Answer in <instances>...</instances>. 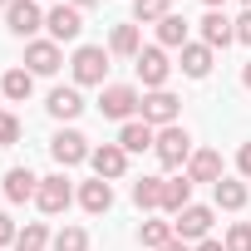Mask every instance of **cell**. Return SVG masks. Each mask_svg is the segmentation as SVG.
<instances>
[{"instance_id": "cell-32", "label": "cell", "mask_w": 251, "mask_h": 251, "mask_svg": "<svg viewBox=\"0 0 251 251\" xmlns=\"http://www.w3.org/2000/svg\"><path fill=\"white\" fill-rule=\"evenodd\" d=\"M15 236H20V226H15L5 212H0V251H5V246H15Z\"/></svg>"}, {"instance_id": "cell-2", "label": "cell", "mask_w": 251, "mask_h": 251, "mask_svg": "<svg viewBox=\"0 0 251 251\" xmlns=\"http://www.w3.org/2000/svg\"><path fill=\"white\" fill-rule=\"evenodd\" d=\"M138 108H143V94H138L133 84H103V94H99V113H103V118L133 123Z\"/></svg>"}, {"instance_id": "cell-35", "label": "cell", "mask_w": 251, "mask_h": 251, "mask_svg": "<svg viewBox=\"0 0 251 251\" xmlns=\"http://www.w3.org/2000/svg\"><path fill=\"white\" fill-rule=\"evenodd\" d=\"M192 251H226V246H222V241H212V236H207V241H197V246H192Z\"/></svg>"}, {"instance_id": "cell-14", "label": "cell", "mask_w": 251, "mask_h": 251, "mask_svg": "<svg viewBox=\"0 0 251 251\" xmlns=\"http://www.w3.org/2000/svg\"><path fill=\"white\" fill-rule=\"evenodd\" d=\"M59 64H64V54H59L54 40H30L25 45V69L30 74H59Z\"/></svg>"}, {"instance_id": "cell-39", "label": "cell", "mask_w": 251, "mask_h": 251, "mask_svg": "<svg viewBox=\"0 0 251 251\" xmlns=\"http://www.w3.org/2000/svg\"><path fill=\"white\" fill-rule=\"evenodd\" d=\"M202 5H207V10H222V5H226V0H202Z\"/></svg>"}, {"instance_id": "cell-10", "label": "cell", "mask_w": 251, "mask_h": 251, "mask_svg": "<svg viewBox=\"0 0 251 251\" xmlns=\"http://www.w3.org/2000/svg\"><path fill=\"white\" fill-rule=\"evenodd\" d=\"M45 30H50V40H54V45H64V40H79V30H84V10H74L69 0H64V5L45 10Z\"/></svg>"}, {"instance_id": "cell-8", "label": "cell", "mask_w": 251, "mask_h": 251, "mask_svg": "<svg viewBox=\"0 0 251 251\" xmlns=\"http://www.w3.org/2000/svg\"><path fill=\"white\" fill-rule=\"evenodd\" d=\"M89 138L79 133V128H59L54 138H50V158L59 163V168H79V163H89Z\"/></svg>"}, {"instance_id": "cell-19", "label": "cell", "mask_w": 251, "mask_h": 251, "mask_svg": "<svg viewBox=\"0 0 251 251\" xmlns=\"http://www.w3.org/2000/svg\"><path fill=\"white\" fill-rule=\"evenodd\" d=\"M79 207H84L89 217H103V212L113 207V187H108L103 177H94V182H79Z\"/></svg>"}, {"instance_id": "cell-17", "label": "cell", "mask_w": 251, "mask_h": 251, "mask_svg": "<svg viewBox=\"0 0 251 251\" xmlns=\"http://www.w3.org/2000/svg\"><path fill=\"white\" fill-rule=\"evenodd\" d=\"M212 202H217L222 212H241V207L251 202V187H246V177H222V182L212 187Z\"/></svg>"}, {"instance_id": "cell-9", "label": "cell", "mask_w": 251, "mask_h": 251, "mask_svg": "<svg viewBox=\"0 0 251 251\" xmlns=\"http://www.w3.org/2000/svg\"><path fill=\"white\" fill-rule=\"evenodd\" d=\"M69 202H74V187H69V177H64V173H50V177H40L35 207H40L45 217H59V212H69Z\"/></svg>"}, {"instance_id": "cell-12", "label": "cell", "mask_w": 251, "mask_h": 251, "mask_svg": "<svg viewBox=\"0 0 251 251\" xmlns=\"http://www.w3.org/2000/svg\"><path fill=\"white\" fill-rule=\"evenodd\" d=\"M182 173H187V182H192V187H197V182H212V187H217V182L226 177V173H222V153H217V148H197V153L187 158V168H182Z\"/></svg>"}, {"instance_id": "cell-15", "label": "cell", "mask_w": 251, "mask_h": 251, "mask_svg": "<svg viewBox=\"0 0 251 251\" xmlns=\"http://www.w3.org/2000/svg\"><path fill=\"white\" fill-rule=\"evenodd\" d=\"M212 54H217V50H207L202 40H187V45L177 50V69H182L187 79H207V74H212Z\"/></svg>"}, {"instance_id": "cell-7", "label": "cell", "mask_w": 251, "mask_h": 251, "mask_svg": "<svg viewBox=\"0 0 251 251\" xmlns=\"http://www.w3.org/2000/svg\"><path fill=\"white\" fill-rule=\"evenodd\" d=\"M177 113H182V99H177L173 89H153V94H143V108H138L143 123L168 128V123H177Z\"/></svg>"}, {"instance_id": "cell-11", "label": "cell", "mask_w": 251, "mask_h": 251, "mask_svg": "<svg viewBox=\"0 0 251 251\" xmlns=\"http://www.w3.org/2000/svg\"><path fill=\"white\" fill-rule=\"evenodd\" d=\"M89 163H94V177H103V182H118L123 173H128V153H123L118 143H99L89 153Z\"/></svg>"}, {"instance_id": "cell-18", "label": "cell", "mask_w": 251, "mask_h": 251, "mask_svg": "<svg viewBox=\"0 0 251 251\" xmlns=\"http://www.w3.org/2000/svg\"><path fill=\"white\" fill-rule=\"evenodd\" d=\"M45 108H50V118H59V123H69V118H79L84 113V94L69 84V89H54L50 99H45Z\"/></svg>"}, {"instance_id": "cell-25", "label": "cell", "mask_w": 251, "mask_h": 251, "mask_svg": "<svg viewBox=\"0 0 251 251\" xmlns=\"http://www.w3.org/2000/svg\"><path fill=\"white\" fill-rule=\"evenodd\" d=\"M173 241V222H158V217H148L143 226H138V246H148V251H163Z\"/></svg>"}, {"instance_id": "cell-3", "label": "cell", "mask_w": 251, "mask_h": 251, "mask_svg": "<svg viewBox=\"0 0 251 251\" xmlns=\"http://www.w3.org/2000/svg\"><path fill=\"white\" fill-rule=\"evenodd\" d=\"M69 74H74V89L103 84V74H108V50H103V45H79L74 59H69Z\"/></svg>"}, {"instance_id": "cell-26", "label": "cell", "mask_w": 251, "mask_h": 251, "mask_svg": "<svg viewBox=\"0 0 251 251\" xmlns=\"http://www.w3.org/2000/svg\"><path fill=\"white\" fill-rule=\"evenodd\" d=\"M158 45H163V50H182V45H187V20H182V15L158 20Z\"/></svg>"}, {"instance_id": "cell-6", "label": "cell", "mask_w": 251, "mask_h": 251, "mask_svg": "<svg viewBox=\"0 0 251 251\" xmlns=\"http://www.w3.org/2000/svg\"><path fill=\"white\" fill-rule=\"evenodd\" d=\"M5 30L15 35V40H35L40 30H45V10L35 5V0H10V10H5Z\"/></svg>"}, {"instance_id": "cell-28", "label": "cell", "mask_w": 251, "mask_h": 251, "mask_svg": "<svg viewBox=\"0 0 251 251\" xmlns=\"http://www.w3.org/2000/svg\"><path fill=\"white\" fill-rule=\"evenodd\" d=\"M173 15V0H133V25H158Z\"/></svg>"}, {"instance_id": "cell-31", "label": "cell", "mask_w": 251, "mask_h": 251, "mask_svg": "<svg viewBox=\"0 0 251 251\" xmlns=\"http://www.w3.org/2000/svg\"><path fill=\"white\" fill-rule=\"evenodd\" d=\"M20 133H25V123H20L15 113H0V148H15Z\"/></svg>"}, {"instance_id": "cell-5", "label": "cell", "mask_w": 251, "mask_h": 251, "mask_svg": "<svg viewBox=\"0 0 251 251\" xmlns=\"http://www.w3.org/2000/svg\"><path fill=\"white\" fill-rule=\"evenodd\" d=\"M212 207H202V202H192V207H182L177 217H173V236L177 241H187V246H197V241H207V231H212Z\"/></svg>"}, {"instance_id": "cell-1", "label": "cell", "mask_w": 251, "mask_h": 251, "mask_svg": "<svg viewBox=\"0 0 251 251\" xmlns=\"http://www.w3.org/2000/svg\"><path fill=\"white\" fill-rule=\"evenodd\" d=\"M153 153H158V163H163V168H173V173H177V168H187V158H192L197 148H192V133L182 128V123H168V128H158Z\"/></svg>"}, {"instance_id": "cell-40", "label": "cell", "mask_w": 251, "mask_h": 251, "mask_svg": "<svg viewBox=\"0 0 251 251\" xmlns=\"http://www.w3.org/2000/svg\"><path fill=\"white\" fill-rule=\"evenodd\" d=\"M0 10H10V0H0Z\"/></svg>"}, {"instance_id": "cell-21", "label": "cell", "mask_w": 251, "mask_h": 251, "mask_svg": "<svg viewBox=\"0 0 251 251\" xmlns=\"http://www.w3.org/2000/svg\"><path fill=\"white\" fill-rule=\"evenodd\" d=\"M35 192H40V177L30 168H10L5 173V197L10 202H35Z\"/></svg>"}, {"instance_id": "cell-33", "label": "cell", "mask_w": 251, "mask_h": 251, "mask_svg": "<svg viewBox=\"0 0 251 251\" xmlns=\"http://www.w3.org/2000/svg\"><path fill=\"white\" fill-rule=\"evenodd\" d=\"M236 40H241V45H251V10H241V15H236Z\"/></svg>"}, {"instance_id": "cell-36", "label": "cell", "mask_w": 251, "mask_h": 251, "mask_svg": "<svg viewBox=\"0 0 251 251\" xmlns=\"http://www.w3.org/2000/svg\"><path fill=\"white\" fill-rule=\"evenodd\" d=\"M163 251H192V246H187V241H177V236H173V241H168V246H163Z\"/></svg>"}, {"instance_id": "cell-42", "label": "cell", "mask_w": 251, "mask_h": 251, "mask_svg": "<svg viewBox=\"0 0 251 251\" xmlns=\"http://www.w3.org/2000/svg\"><path fill=\"white\" fill-rule=\"evenodd\" d=\"M0 113H5V108H0Z\"/></svg>"}, {"instance_id": "cell-4", "label": "cell", "mask_w": 251, "mask_h": 251, "mask_svg": "<svg viewBox=\"0 0 251 251\" xmlns=\"http://www.w3.org/2000/svg\"><path fill=\"white\" fill-rule=\"evenodd\" d=\"M133 69H138V79H143V94H153V89H168V74H173V64H168V50H163V45H148V50H138Z\"/></svg>"}, {"instance_id": "cell-34", "label": "cell", "mask_w": 251, "mask_h": 251, "mask_svg": "<svg viewBox=\"0 0 251 251\" xmlns=\"http://www.w3.org/2000/svg\"><path fill=\"white\" fill-rule=\"evenodd\" d=\"M236 173L251 182V143H241V153H236Z\"/></svg>"}, {"instance_id": "cell-16", "label": "cell", "mask_w": 251, "mask_h": 251, "mask_svg": "<svg viewBox=\"0 0 251 251\" xmlns=\"http://www.w3.org/2000/svg\"><path fill=\"white\" fill-rule=\"evenodd\" d=\"M123 153H143V148H153L158 143V128H153V123H143V118H133V123H123V128H118V138H113Z\"/></svg>"}, {"instance_id": "cell-20", "label": "cell", "mask_w": 251, "mask_h": 251, "mask_svg": "<svg viewBox=\"0 0 251 251\" xmlns=\"http://www.w3.org/2000/svg\"><path fill=\"white\" fill-rule=\"evenodd\" d=\"M182 207H192V182H187V173H182V177H163V207H158V212L177 217Z\"/></svg>"}, {"instance_id": "cell-38", "label": "cell", "mask_w": 251, "mask_h": 251, "mask_svg": "<svg viewBox=\"0 0 251 251\" xmlns=\"http://www.w3.org/2000/svg\"><path fill=\"white\" fill-rule=\"evenodd\" d=\"M69 5H74V10H89V5H99V0H69Z\"/></svg>"}, {"instance_id": "cell-24", "label": "cell", "mask_w": 251, "mask_h": 251, "mask_svg": "<svg viewBox=\"0 0 251 251\" xmlns=\"http://www.w3.org/2000/svg\"><path fill=\"white\" fill-rule=\"evenodd\" d=\"M133 207L138 212H158L163 207V177H138L133 182Z\"/></svg>"}, {"instance_id": "cell-30", "label": "cell", "mask_w": 251, "mask_h": 251, "mask_svg": "<svg viewBox=\"0 0 251 251\" xmlns=\"http://www.w3.org/2000/svg\"><path fill=\"white\" fill-rule=\"evenodd\" d=\"M222 246H226V251H251V222H231Z\"/></svg>"}, {"instance_id": "cell-22", "label": "cell", "mask_w": 251, "mask_h": 251, "mask_svg": "<svg viewBox=\"0 0 251 251\" xmlns=\"http://www.w3.org/2000/svg\"><path fill=\"white\" fill-rule=\"evenodd\" d=\"M138 50H143L138 25H113V35H108V54H118V59H138Z\"/></svg>"}, {"instance_id": "cell-27", "label": "cell", "mask_w": 251, "mask_h": 251, "mask_svg": "<svg viewBox=\"0 0 251 251\" xmlns=\"http://www.w3.org/2000/svg\"><path fill=\"white\" fill-rule=\"evenodd\" d=\"M54 236H50V226L45 222H25L20 226V236H15V251H45Z\"/></svg>"}, {"instance_id": "cell-37", "label": "cell", "mask_w": 251, "mask_h": 251, "mask_svg": "<svg viewBox=\"0 0 251 251\" xmlns=\"http://www.w3.org/2000/svg\"><path fill=\"white\" fill-rule=\"evenodd\" d=\"M241 84H246V89H251V59H246V64H241Z\"/></svg>"}, {"instance_id": "cell-41", "label": "cell", "mask_w": 251, "mask_h": 251, "mask_svg": "<svg viewBox=\"0 0 251 251\" xmlns=\"http://www.w3.org/2000/svg\"><path fill=\"white\" fill-rule=\"evenodd\" d=\"M241 5H246V10H251V0H241Z\"/></svg>"}, {"instance_id": "cell-13", "label": "cell", "mask_w": 251, "mask_h": 251, "mask_svg": "<svg viewBox=\"0 0 251 251\" xmlns=\"http://www.w3.org/2000/svg\"><path fill=\"white\" fill-rule=\"evenodd\" d=\"M231 40H236V20L226 10H207L202 15V45L207 50H226Z\"/></svg>"}, {"instance_id": "cell-29", "label": "cell", "mask_w": 251, "mask_h": 251, "mask_svg": "<svg viewBox=\"0 0 251 251\" xmlns=\"http://www.w3.org/2000/svg\"><path fill=\"white\" fill-rule=\"evenodd\" d=\"M54 251H89V231L79 226V222H69V226H59L54 231V241H50Z\"/></svg>"}, {"instance_id": "cell-23", "label": "cell", "mask_w": 251, "mask_h": 251, "mask_svg": "<svg viewBox=\"0 0 251 251\" xmlns=\"http://www.w3.org/2000/svg\"><path fill=\"white\" fill-rule=\"evenodd\" d=\"M30 94H35V74H30V69H5V79H0V99L25 103Z\"/></svg>"}]
</instances>
